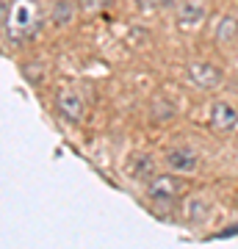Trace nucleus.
<instances>
[{
  "label": "nucleus",
  "mask_w": 238,
  "mask_h": 249,
  "mask_svg": "<svg viewBox=\"0 0 238 249\" xmlns=\"http://www.w3.org/2000/svg\"><path fill=\"white\" fill-rule=\"evenodd\" d=\"M3 11V31L11 42H25L39 31V3L36 0H11L0 6Z\"/></svg>",
  "instance_id": "nucleus-1"
},
{
  "label": "nucleus",
  "mask_w": 238,
  "mask_h": 249,
  "mask_svg": "<svg viewBox=\"0 0 238 249\" xmlns=\"http://www.w3.org/2000/svg\"><path fill=\"white\" fill-rule=\"evenodd\" d=\"M188 80L197 83L200 89H216L221 83V70L216 64H208V61L188 64Z\"/></svg>",
  "instance_id": "nucleus-2"
},
{
  "label": "nucleus",
  "mask_w": 238,
  "mask_h": 249,
  "mask_svg": "<svg viewBox=\"0 0 238 249\" xmlns=\"http://www.w3.org/2000/svg\"><path fill=\"white\" fill-rule=\"evenodd\" d=\"M147 191H150V196L155 202H172V199L180 194V183H177V178H172V175H155V178L147 183Z\"/></svg>",
  "instance_id": "nucleus-3"
},
{
  "label": "nucleus",
  "mask_w": 238,
  "mask_h": 249,
  "mask_svg": "<svg viewBox=\"0 0 238 249\" xmlns=\"http://www.w3.org/2000/svg\"><path fill=\"white\" fill-rule=\"evenodd\" d=\"M55 108H58V114H61L64 119H70V122H80V119H83V97L72 89L58 91Z\"/></svg>",
  "instance_id": "nucleus-4"
},
{
  "label": "nucleus",
  "mask_w": 238,
  "mask_h": 249,
  "mask_svg": "<svg viewBox=\"0 0 238 249\" xmlns=\"http://www.w3.org/2000/svg\"><path fill=\"white\" fill-rule=\"evenodd\" d=\"M238 124V111L230 103H213L211 108V127L219 133H227Z\"/></svg>",
  "instance_id": "nucleus-5"
},
{
  "label": "nucleus",
  "mask_w": 238,
  "mask_h": 249,
  "mask_svg": "<svg viewBox=\"0 0 238 249\" xmlns=\"http://www.w3.org/2000/svg\"><path fill=\"white\" fill-rule=\"evenodd\" d=\"M205 19V6L200 0H183L177 6V25L180 28H194Z\"/></svg>",
  "instance_id": "nucleus-6"
},
{
  "label": "nucleus",
  "mask_w": 238,
  "mask_h": 249,
  "mask_svg": "<svg viewBox=\"0 0 238 249\" xmlns=\"http://www.w3.org/2000/svg\"><path fill=\"white\" fill-rule=\"evenodd\" d=\"M166 163L175 172H191L197 169V152L188 150V147H175V150L166 152Z\"/></svg>",
  "instance_id": "nucleus-7"
},
{
  "label": "nucleus",
  "mask_w": 238,
  "mask_h": 249,
  "mask_svg": "<svg viewBox=\"0 0 238 249\" xmlns=\"http://www.w3.org/2000/svg\"><path fill=\"white\" fill-rule=\"evenodd\" d=\"M130 172H133V178L136 180H152L155 178V175H152V158L150 155H139Z\"/></svg>",
  "instance_id": "nucleus-8"
},
{
  "label": "nucleus",
  "mask_w": 238,
  "mask_h": 249,
  "mask_svg": "<svg viewBox=\"0 0 238 249\" xmlns=\"http://www.w3.org/2000/svg\"><path fill=\"white\" fill-rule=\"evenodd\" d=\"M236 31H238V22L236 17H224L219 25V39L221 42H230V39H236Z\"/></svg>",
  "instance_id": "nucleus-9"
},
{
  "label": "nucleus",
  "mask_w": 238,
  "mask_h": 249,
  "mask_svg": "<svg viewBox=\"0 0 238 249\" xmlns=\"http://www.w3.org/2000/svg\"><path fill=\"white\" fill-rule=\"evenodd\" d=\"M53 19L58 22V25H64V22L70 19V3H67V0H61V3L53 9Z\"/></svg>",
  "instance_id": "nucleus-10"
},
{
  "label": "nucleus",
  "mask_w": 238,
  "mask_h": 249,
  "mask_svg": "<svg viewBox=\"0 0 238 249\" xmlns=\"http://www.w3.org/2000/svg\"><path fill=\"white\" fill-rule=\"evenodd\" d=\"M169 0H136V6H139L141 11H155L161 9V6H166Z\"/></svg>",
  "instance_id": "nucleus-11"
},
{
  "label": "nucleus",
  "mask_w": 238,
  "mask_h": 249,
  "mask_svg": "<svg viewBox=\"0 0 238 249\" xmlns=\"http://www.w3.org/2000/svg\"><path fill=\"white\" fill-rule=\"evenodd\" d=\"M114 6V0H83V9H106Z\"/></svg>",
  "instance_id": "nucleus-12"
}]
</instances>
